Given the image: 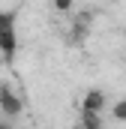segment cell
Masks as SVG:
<instances>
[{"label":"cell","instance_id":"cell-7","mask_svg":"<svg viewBox=\"0 0 126 129\" xmlns=\"http://www.w3.org/2000/svg\"><path fill=\"white\" fill-rule=\"evenodd\" d=\"M0 129H15V126H12L9 120H0Z\"/></svg>","mask_w":126,"mask_h":129},{"label":"cell","instance_id":"cell-4","mask_svg":"<svg viewBox=\"0 0 126 129\" xmlns=\"http://www.w3.org/2000/svg\"><path fill=\"white\" fill-rule=\"evenodd\" d=\"M111 120L126 123V96H123V99H117V102H111Z\"/></svg>","mask_w":126,"mask_h":129},{"label":"cell","instance_id":"cell-8","mask_svg":"<svg viewBox=\"0 0 126 129\" xmlns=\"http://www.w3.org/2000/svg\"><path fill=\"white\" fill-rule=\"evenodd\" d=\"M0 60H3V54H0Z\"/></svg>","mask_w":126,"mask_h":129},{"label":"cell","instance_id":"cell-1","mask_svg":"<svg viewBox=\"0 0 126 129\" xmlns=\"http://www.w3.org/2000/svg\"><path fill=\"white\" fill-rule=\"evenodd\" d=\"M15 21H18V12H12V9H0V54H3V63H6V66L15 63V51H18Z\"/></svg>","mask_w":126,"mask_h":129},{"label":"cell","instance_id":"cell-5","mask_svg":"<svg viewBox=\"0 0 126 129\" xmlns=\"http://www.w3.org/2000/svg\"><path fill=\"white\" fill-rule=\"evenodd\" d=\"M51 6H54V12L66 15V12H72V9H75V0H51Z\"/></svg>","mask_w":126,"mask_h":129},{"label":"cell","instance_id":"cell-2","mask_svg":"<svg viewBox=\"0 0 126 129\" xmlns=\"http://www.w3.org/2000/svg\"><path fill=\"white\" fill-rule=\"evenodd\" d=\"M0 114L6 120H15L24 114V102L18 96V90L9 84V81H0Z\"/></svg>","mask_w":126,"mask_h":129},{"label":"cell","instance_id":"cell-6","mask_svg":"<svg viewBox=\"0 0 126 129\" xmlns=\"http://www.w3.org/2000/svg\"><path fill=\"white\" fill-rule=\"evenodd\" d=\"M81 129H102V123H87V120H81Z\"/></svg>","mask_w":126,"mask_h":129},{"label":"cell","instance_id":"cell-3","mask_svg":"<svg viewBox=\"0 0 126 129\" xmlns=\"http://www.w3.org/2000/svg\"><path fill=\"white\" fill-rule=\"evenodd\" d=\"M105 111V93L99 87H90L81 96V114H102Z\"/></svg>","mask_w":126,"mask_h":129}]
</instances>
